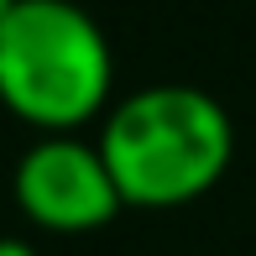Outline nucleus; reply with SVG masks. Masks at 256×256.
<instances>
[{"mask_svg":"<svg viewBox=\"0 0 256 256\" xmlns=\"http://www.w3.org/2000/svg\"><path fill=\"white\" fill-rule=\"evenodd\" d=\"M16 10V0H0V26H6V16Z\"/></svg>","mask_w":256,"mask_h":256,"instance_id":"39448f33","label":"nucleus"},{"mask_svg":"<svg viewBox=\"0 0 256 256\" xmlns=\"http://www.w3.org/2000/svg\"><path fill=\"white\" fill-rule=\"evenodd\" d=\"M110 42L74 0H16L0 26V100L63 136L110 100Z\"/></svg>","mask_w":256,"mask_h":256,"instance_id":"f03ea898","label":"nucleus"},{"mask_svg":"<svg viewBox=\"0 0 256 256\" xmlns=\"http://www.w3.org/2000/svg\"><path fill=\"white\" fill-rule=\"evenodd\" d=\"M16 204L26 209L32 225L78 236V230L110 225L126 199L104 168L100 142L84 146L74 136H48L16 162Z\"/></svg>","mask_w":256,"mask_h":256,"instance_id":"7ed1b4c3","label":"nucleus"},{"mask_svg":"<svg viewBox=\"0 0 256 256\" xmlns=\"http://www.w3.org/2000/svg\"><path fill=\"white\" fill-rule=\"evenodd\" d=\"M0 256H32L26 240H0Z\"/></svg>","mask_w":256,"mask_h":256,"instance_id":"20e7f679","label":"nucleus"},{"mask_svg":"<svg viewBox=\"0 0 256 256\" xmlns=\"http://www.w3.org/2000/svg\"><path fill=\"white\" fill-rule=\"evenodd\" d=\"M100 152L126 204L168 209L220 183L236 152V131L204 89L162 84L115 104L100 131Z\"/></svg>","mask_w":256,"mask_h":256,"instance_id":"f257e3e1","label":"nucleus"}]
</instances>
